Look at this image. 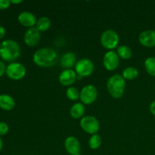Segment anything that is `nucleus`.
I'll list each match as a JSON object with an SVG mask.
<instances>
[{
	"instance_id": "f257e3e1",
	"label": "nucleus",
	"mask_w": 155,
	"mask_h": 155,
	"mask_svg": "<svg viewBox=\"0 0 155 155\" xmlns=\"http://www.w3.org/2000/svg\"><path fill=\"white\" fill-rule=\"evenodd\" d=\"M58 53L50 48H42L37 50L33 55V61L40 68H51L58 61Z\"/></svg>"
},
{
	"instance_id": "f03ea898",
	"label": "nucleus",
	"mask_w": 155,
	"mask_h": 155,
	"mask_svg": "<svg viewBox=\"0 0 155 155\" xmlns=\"http://www.w3.org/2000/svg\"><path fill=\"white\" fill-rule=\"evenodd\" d=\"M21 47L16 41L6 39L0 44V58L8 62H15L21 55Z\"/></svg>"
},
{
	"instance_id": "7ed1b4c3",
	"label": "nucleus",
	"mask_w": 155,
	"mask_h": 155,
	"mask_svg": "<svg viewBox=\"0 0 155 155\" xmlns=\"http://www.w3.org/2000/svg\"><path fill=\"white\" fill-rule=\"evenodd\" d=\"M107 89L114 98H120L126 89V80L120 74H114L109 77L107 81Z\"/></svg>"
},
{
	"instance_id": "20e7f679",
	"label": "nucleus",
	"mask_w": 155,
	"mask_h": 155,
	"mask_svg": "<svg viewBox=\"0 0 155 155\" xmlns=\"http://www.w3.org/2000/svg\"><path fill=\"white\" fill-rule=\"evenodd\" d=\"M120 42L119 35L113 30H104L101 36V44L108 51H113L117 48Z\"/></svg>"
},
{
	"instance_id": "39448f33",
	"label": "nucleus",
	"mask_w": 155,
	"mask_h": 155,
	"mask_svg": "<svg viewBox=\"0 0 155 155\" xmlns=\"http://www.w3.org/2000/svg\"><path fill=\"white\" fill-rule=\"evenodd\" d=\"M26 73L27 71L25 67L18 62H12L6 68V75L12 80H22L26 76Z\"/></svg>"
},
{
	"instance_id": "423d86ee",
	"label": "nucleus",
	"mask_w": 155,
	"mask_h": 155,
	"mask_svg": "<svg viewBox=\"0 0 155 155\" xmlns=\"http://www.w3.org/2000/svg\"><path fill=\"white\" fill-rule=\"evenodd\" d=\"M98 97V89L95 86L89 84L83 87L80 91V99L83 104H92Z\"/></svg>"
},
{
	"instance_id": "0eeeda50",
	"label": "nucleus",
	"mask_w": 155,
	"mask_h": 155,
	"mask_svg": "<svg viewBox=\"0 0 155 155\" xmlns=\"http://www.w3.org/2000/svg\"><path fill=\"white\" fill-rule=\"evenodd\" d=\"M82 130L90 135L97 134L100 128V124L98 120L93 116H85L80 123Z\"/></svg>"
},
{
	"instance_id": "6e6552de",
	"label": "nucleus",
	"mask_w": 155,
	"mask_h": 155,
	"mask_svg": "<svg viewBox=\"0 0 155 155\" xmlns=\"http://www.w3.org/2000/svg\"><path fill=\"white\" fill-rule=\"evenodd\" d=\"M94 71V64L90 59L82 58L75 65V72L80 77H89Z\"/></svg>"
},
{
	"instance_id": "1a4fd4ad",
	"label": "nucleus",
	"mask_w": 155,
	"mask_h": 155,
	"mask_svg": "<svg viewBox=\"0 0 155 155\" xmlns=\"http://www.w3.org/2000/svg\"><path fill=\"white\" fill-rule=\"evenodd\" d=\"M120 64V57L116 51H108L103 57V65L108 71H113Z\"/></svg>"
},
{
	"instance_id": "9d476101",
	"label": "nucleus",
	"mask_w": 155,
	"mask_h": 155,
	"mask_svg": "<svg viewBox=\"0 0 155 155\" xmlns=\"http://www.w3.org/2000/svg\"><path fill=\"white\" fill-rule=\"evenodd\" d=\"M40 39V31L36 27L29 28L24 33V41L26 45L30 47H34L37 45Z\"/></svg>"
},
{
	"instance_id": "9b49d317",
	"label": "nucleus",
	"mask_w": 155,
	"mask_h": 155,
	"mask_svg": "<svg viewBox=\"0 0 155 155\" xmlns=\"http://www.w3.org/2000/svg\"><path fill=\"white\" fill-rule=\"evenodd\" d=\"M64 148L70 155H81L80 142L74 136H69L65 139Z\"/></svg>"
},
{
	"instance_id": "f8f14e48",
	"label": "nucleus",
	"mask_w": 155,
	"mask_h": 155,
	"mask_svg": "<svg viewBox=\"0 0 155 155\" xmlns=\"http://www.w3.org/2000/svg\"><path fill=\"white\" fill-rule=\"evenodd\" d=\"M139 41L141 45L147 48L155 46V30H147L142 31L139 36Z\"/></svg>"
},
{
	"instance_id": "ddd939ff",
	"label": "nucleus",
	"mask_w": 155,
	"mask_h": 155,
	"mask_svg": "<svg viewBox=\"0 0 155 155\" xmlns=\"http://www.w3.org/2000/svg\"><path fill=\"white\" fill-rule=\"evenodd\" d=\"M77 74L72 69L64 70L59 75V82L64 86H71L75 83Z\"/></svg>"
},
{
	"instance_id": "4468645a",
	"label": "nucleus",
	"mask_w": 155,
	"mask_h": 155,
	"mask_svg": "<svg viewBox=\"0 0 155 155\" xmlns=\"http://www.w3.org/2000/svg\"><path fill=\"white\" fill-rule=\"evenodd\" d=\"M18 20L21 25L28 28L35 27L37 21L36 16L30 12H22L20 13L18 17Z\"/></svg>"
},
{
	"instance_id": "2eb2a0df",
	"label": "nucleus",
	"mask_w": 155,
	"mask_h": 155,
	"mask_svg": "<svg viewBox=\"0 0 155 155\" xmlns=\"http://www.w3.org/2000/svg\"><path fill=\"white\" fill-rule=\"evenodd\" d=\"M60 62L62 68H64V70L71 69L73 67H75L76 64H77V57L74 52L68 51V52L62 54L60 59Z\"/></svg>"
},
{
	"instance_id": "dca6fc26",
	"label": "nucleus",
	"mask_w": 155,
	"mask_h": 155,
	"mask_svg": "<svg viewBox=\"0 0 155 155\" xmlns=\"http://www.w3.org/2000/svg\"><path fill=\"white\" fill-rule=\"evenodd\" d=\"M15 107V101L11 95L7 94L0 95V108L9 111L13 110Z\"/></svg>"
},
{
	"instance_id": "f3484780",
	"label": "nucleus",
	"mask_w": 155,
	"mask_h": 155,
	"mask_svg": "<svg viewBox=\"0 0 155 155\" xmlns=\"http://www.w3.org/2000/svg\"><path fill=\"white\" fill-rule=\"evenodd\" d=\"M85 114V106L83 103H75L70 110V114L74 119L83 118Z\"/></svg>"
},
{
	"instance_id": "a211bd4d",
	"label": "nucleus",
	"mask_w": 155,
	"mask_h": 155,
	"mask_svg": "<svg viewBox=\"0 0 155 155\" xmlns=\"http://www.w3.org/2000/svg\"><path fill=\"white\" fill-rule=\"evenodd\" d=\"M51 21L48 17H41L36 21V27L40 32H45L51 27Z\"/></svg>"
},
{
	"instance_id": "6ab92c4d",
	"label": "nucleus",
	"mask_w": 155,
	"mask_h": 155,
	"mask_svg": "<svg viewBox=\"0 0 155 155\" xmlns=\"http://www.w3.org/2000/svg\"><path fill=\"white\" fill-rule=\"evenodd\" d=\"M139 76V71L134 67H128L123 71L122 77L125 80H133Z\"/></svg>"
},
{
	"instance_id": "aec40b11",
	"label": "nucleus",
	"mask_w": 155,
	"mask_h": 155,
	"mask_svg": "<svg viewBox=\"0 0 155 155\" xmlns=\"http://www.w3.org/2000/svg\"><path fill=\"white\" fill-rule=\"evenodd\" d=\"M117 53L119 55L120 58L125 59H130L133 55V51H132L131 48L127 45H120V46L117 47Z\"/></svg>"
},
{
	"instance_id": "412c9836",
	"label": "nucleus",
	"mask_w": 155,
	"mask_h": 155,
	"mask_svg": "<svg viewBox=\"0 0 155 155\" xmlns=\"http://www.w3.org/2000/svg\"><path fill=\"white\" fill-rule=\"evenodd\" d=\"M102 143V139L100 135L94 134L91 136L89 139V146L91 149L96 150L101 147Z\"/></svg>"
},
{
	"instance_id": "4be33fe9",
	"label": "nucleus",
	"mask_w": 155,
	"mask_h": 155,
	"mask_svg": "<svg viewBox=\"0 0 155 155\" xmlns=\"http://www.w3.org/2000/svg\"><path fill=\"white\" fill-rule=\"evenodd\" d=\"M145 68L149 75L155 77V57H148L145 61Z\"/></svg>"
},
{
	"instance_id": "5701e85b",
	"label": "nucleus",
	"mask_w": 155,
	"mask_h": 155,
	"mask_svg": "<svg viewBox=\"0 0 155 155\" xmlns=\"http://www.w3.org/2000/svg\"><path fill=\"white\" fill-rule=\"evenodd\" d=\"M80 92L78 89L74 86H70L66 91V96L71 101H77L80 98Z\"/></svg>"
},
{
	"instance_id": "b1692460",
	"label": "nucleus",
	"mask_w": 155,
	"mask_h": 155,
	"mask_svg": "<svg viewBox=\"0 0 155 155\" xmlns=\"http://www.w3.org/2000/svg\"><path fill=\"white\" fill-rule=\"evenodd\" d=\"M9 131V127L7 124L4 122H0V136H5Z\"/></svg>"
},
{
	"instance_id": "393cba45",
	"label": "nucleus",
	"mask_w": 155,
	"mask_h": 155,
	"mask_svg": "<svg viewBox=\"0 0 155 155\" xmlns=\"http://www.w3.org/2000/svg\"><path fill=\"white\" fill-rule=\"evenodd\" d=\"M11 2L8 0H0V10H5L10 7Z\"/></svg>"
},
{
	"instance_id": "a878e982",
	"label": "nucleus",
	"mask_w": 155,
	"mask_h": 155,
	"mask_svg": "<svg viewBox=\"0 0 155 155\" xmlns=\"http://www.w3.org/2000/svg\"><path fill=\"white\" fill-rule=\"evenodd\" d=\"M6 68H7V67L5 66L4 62L0 61V77H2V76L5 74Z\"/></svg>"
},
{
	"instance_id": "bb28decb",
	"label": "nucleus",
	"mask_w": 155,
	"mask_h": 155,
	"mask_svg": "<svg viewBox=\"0 0 155 155\" xmlns=\"http://www.w3.org/2000/svg\"><path fill=\"white\" fill-rule=\"evenodd\" d=\"M150 111L155 117V100L153 101L150 104Z\"/></svg>"
},
{
	"instance_id": "cd10ccee",
	"label": "nucleus",
	"mask_w": 155,
	"mask_h": 155,
	"mask_svg": "<svg viewBox=\"0 0 155 155\" xmlns=\"http://www.w3.org/2000/svg\"><path fill=\"white\" fill-rule=\"evenodd\" d=\"M5 33H6L5 28L4 27H2V26H0V39H2V38L4 37Z\"/></svg>"
},
{
	"instance_id": "c85d7f7f",
	"label": "nucleus",
	"mask_w": 155,
	"mask_h": 155,
	"mask_svg": "<svg viewBox=\"0 0 155 155\" xmlns=\"http://www.w3.org/2000/svg\"><path fill=\"white\" fill-rule=\"evenodd\" d=\"M11 2V4H15V5H18L21 4V3L23 2L22 0H12Z\"/></svg>"
},
{
	"instance_id": "c756f323",
	"label": "nucleus",
	"mask_w": 155,
	"mask_h": 155,
	"mask_svg": "<svg viewBox=\"0 0 155 155\" xmlns=\"http://www.w3.org/2000/svg\"><path fill=\"white\" fill-rule=\"evenodd\" d=\"M2 148H3V142H2V140L1 138H0V151H2Z\"/></svg>"
},
{
	"instance_id": "7c9ffc66",
	"label": "nucleus",
	"mask_w": 155,
	"mask_h": 155,
	"mask_svg": "<svg viewBox=\"0 0 155 155\" xmlns=\"http://www.w3.org/2000/svg\"><path fill=\"white\" fill-rule=\"evenodd\" d=\"M154 91H155V85H154Z\"/></svg>"
},
{
	"instance_id": "2f4dec72",
	"label": "nucleus",
	"mask_w": 155,
	"mask_h": 155,
	"mask_svg": "<svg viewBox=\"0 0 155 155\" xmlns=\"http://www.w3.org/2000/svg\"></svg>"
}]
</instances>
